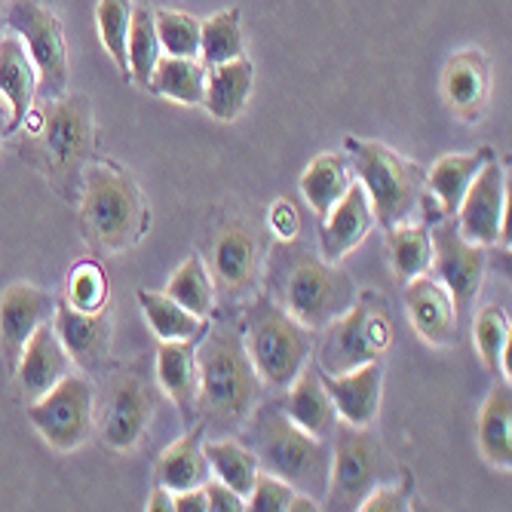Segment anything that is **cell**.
<instances>
[{"instance_id":"1","label":"cell","mask_w":512,"mask_h":512,"mask_svg":"<svg viewBox=\"0 0 512 512\" xmlns=\"http://www.w3.org/2000/svg\"><path fill=\"white\" fill-rule=\"evenodd\" d=\"M261 399V378L234 325H215L197 350L194 408L215 430H234L249 421Z\"/></svg>"},{"instance_id":"2","label":"cell","mask_w":512,"mask_h":512,"mask_svg":"<svg viewBox=\"0 0 512 512\" xmlns=\"http://www.w3.org/2000/svg\"><path fill=\"white\" fill-rule=\"evenodd\" d=\"M249 417L252 421L246 427L243 445L255 454L258 467L289 482L292 488L325 494L332 467V448L325 445V439L304 433L279 405L255 408Z\"/></svg>"},{"instance_id":"3","label":"cell","mask_w":512,"mask_h":512,"mask_svg":"<svg viewBox=\"0 0 512 512\" xmlns=\"http://www.w3.org/2000/svg\"><path fill=\"white\" fill-rule=\"evenodd\" d=\"M148 224V206L132 178L111 163L83 169V227L105 252L132 246Z\"/></svg>"},{"instance_id":"4","label":"cell","mask_w":512,"mask_h":512,"mask_svg":"<svg viewBox=\"0 0 512 512\" xmlns=\"http://www.w3.org/2000/svg\"><path fill=\"white\" fill-rule=\"evenodd\" d=\"M283 261V276H279V298L283 307L307 329H322L332 319L350 310L356 301V286L344 267L335 261H325L322 255L307 252H286L279 249L273 255Z\"/></svg>"},{"instance_id":"5","label":"cell","mask_w":512,"mask_h":512,"mask_svg":"<svg viewBox=\"0 0 512 512\" xmlns=\"http://www.w3.org/2000/svg\"><path fill=\"white\" fill-rule=\"evenodd\" d=\"M246 353L267 387H289L313 350V335L283 304L258 298L246 313Z\"/></svg>"},{"instance_id":"6","label":"cell","mask_w":512,"mask_h":512,"mask_svg":"<svg viewBox=\"0 0 512 512\" xmlns=\"http://www.w3.org/2000/svg\"><path fill=\"white\" fill-rule=\"evenodd\" d=\"M332 436L335 451L329 467V485H325V503L332 509H359L371 491L399 479L396 460L368 427L338 421Z\"/></svg>"},{"instance_id":"7","label":"cell","mask_w":512,"mask_h":512,"mask_svg":"<svg viewBox=\"0 0 512 512\" xmlns=\"http://www.w3.org/2000/svg\"><path fill=\"white\" fill-rule=\"evenodd\" d=\"M393 344V319L387 301L375 295L356 298L347 313L322 325V341L316 347L322 375H344L365 362L381 359Z\"/></svg>"},{"instance_id":"8","label":"cell","mask_w":512,"mask_h":512,"mask_svg":"<svg viewBox=\"0 0 512 512\" xmlns=\"http://www.w3.org/2000/svg\"><path fill=\"white\" fill-rule=\"evenodd\" d=\"M347 151L353 154L359 184L368 194L375 218L384 227L408 221V215L421 203V172H417V166L378 142L347 138Z\"/></svg>"},{"instance_id":"9","label":"cell","mask_w":512,"mask_h":512,"mask_svg":"<svg viewBox=\"0 0 512 512\" xmlns=\"http://www.w3.org/2000/svg\"><path fill=\"white\" fill-rule=\"evenodd\" d=\"M31 135H40V148L46 169H50L59 191H71L80 181L89 157H92V108L80 96H59L43 108L40 123Z\"/></svg>"},{"instance_id":"10","label":"cell","mask_w":512,"mask_h":512,"mask_svg":"<svg viewBox=\"0 0 512 512\" xmlns=\"http://www.w3.org/2000/svg\"><path fill=\"white\" fill-rule=\"evenodd\" d=\"M7 25L22 40L25 53L37 71V96L40 99H59L68 86V50H65V31L62 22L40 7L37 0H10Z\"/></svg>"},{"instance_id":"11","label":"cell","mask_w":512,"mask_h":512,"mask_svg":"<svg viewBox=\"0 0 512 512\" xmlns=\"http://www.w3.org/2000/svg\"><path fill=\"white\" fill-rule=\"evenodd\" d=\"M92 417H96V390L80 375L62 378L28 405V421L56 451L80 448L92 433Z\"/></svg>"},{"instance_id":"12","label":"cell","mask_w":512,"mask_h":512,"mask_svg":"<svg viewBox=\"0 0 512 512\" xmlns=\"http://www.w3.org/2000/svg\"><path fill=\"white\" fill-rule=\"evenodd\" d=\"M457 215V230L463 240L476 246H488L497 240L509 243V184L497 160H488L479 169L457 206Z\"/></svg>"},{"instance_id":"13","label":"cell","mask_w":512,"mask_h":512,"mask_svg":"<svg viewBox=\"0 0 512 512\" xmlns=\"http://www.w3.org/2000/svg\"><path fill=\"white\" fill-rule=\"evenodd\" d=\"M209 264L218 289L227 298H243L255 289L261 270V240L249 221H227L209 240Z\"/></svg>"},{"instance_id":"14","label":"cell","mask_w":512,"mask_h":512,"mask_svg":"<svg viewBox=\"0 0 512 512\" xmlns=\"http://www.w3.org/2000/svg\"><path fill=\"white\" fill-rule=\"evenodd\" d=\"M154 414V390L142 371H123L114 378L105 417H102V439L114 451H129L142 442Z\"/></svg>"},{"instance_id":"15","label":"cell","mask_w":512,"mask_h":512,"mask_svg":"<svg viewBox=\"0 0 512 512\" xmlns=\"http://www.w3.org/2000/svg\"><path fill=\"white\" fill-rule=\"evenodd\" d=\"M430 243H433V261L430 264L439 273V283L451 292L454 307L463 310L476 298V292L482 289L485 246L463 240L457 224H451V221L433 227Z\"/></svg>"},{"instance_id":"16","label":"cell","mask_w":512,"mask_h":512,"mask_svg":"<svg viewBox=\"0 0 512 512\" xmlns=\"http://www.w3.org/2000/svg\"><path fill=\"white\" fill-rule=\"evenodd\" d=\"M53 298L31 283H13L0 295V353H4L7 365L16 368L19 353L25 341L40 329L43 322L53 319Z\"/></svg>"},{"instance_id":"17","label":"cell","mask_w":512,"mask_h":512,"mask_svg":"<svg viewBox=\"0 0 512 512\" xmlns=\"http://www.w3.org/2000/svg\"><path fill=\"white\" fill-rule=\"evenodd\" d=\"M71 365H74V359L62 347L53 322H43L40 329H34V335L25 341L13 371H16V384H19L22 396L28 402H34L46 390H53L62 378H68Z\"/></svg>"},{"instance_id":"18","label":"cell","mask_w":512,"mask_h":512,"mask_svg":"<svg viewBox=\"0 0 512 512\" xmlns=\"http://www.w3.org/2000/svg\"><path fill=\"white\" fill-rule=\"evenodd\" d=\"M322 218L325 221L319 227V255L325 261H341L368 237L371 224H375V212H371L362 184H350L344 197Z\"/></svg>"},{"instance_id":"19","label":"cell","mask_w":512,"mask_h":512,"mask_svg":"<svg viewBox=\"0 0 512 512\" xmlns=\"http://www.w3.org/2000/svg\"><path fill=\"white\" fill-rule=\"evenodd\" d=\"M325 390H329L338 421H347L353 427H371L381 408V384H384V365L365 362L344 375H325Z\"/></svg>"},{"instance_id":"20","label":"cell","mask_w":512,"mask_h":512,"mask_svg":"<svg viewBox=\"0 0 512 512\" xmlns=\"http://www.w3.org/2000/svg\"><path fill=\"white\" fill-rule=\"evenodd\" d=\"M408 316L414 332L421 335L427 344L433 347H445L454 341V329H457V307L451 301V292L433 276H414L408 279Z\"/></svg>"},{"instance_id":"21","label":"cell","mask_w":512,"mask_h":512,"mask_svg":"<svg viewBox=\"0 0 512 512\" xmlns=\"http://www.w3.org/2000/svg\"><path fill=\"white\" fill-rule=\"evenodd\" d=\"M53 329L62 341V347L68 350V356L74 359V365L80 368H96L111 347V319L105 310H74L71 304H62L53 310Z\"/></svg>"},{"instance_id":"22","label":"cell","mask_w":512,"mask_h":512,"mask_svg":"<svg viewBox=\"0 0 512 512\" xmlns=\"http://www.w3.org/2000/svg\"><path fill=\"white\" fill-rule=\"evenodd\" d=\"M0 99L10 105L7 129H19L37 99V71L16 34H0Z\"/></svg>"},{"instance_id":"23","label":"cell","mask_w":512,"mask_h":512,"mask_svg":"<svg viewBox=\"0 0 512 512\" xmlns=\"http://www.w3.org/2000/svg\"><path fill=\"white\" fill-rule=\"evenodd\" d=\"M286 414L292 421L316 436V439H329L335 424H338V411L335 402L322 384V375L313 368H301V375L289 384V402H286Z\"/></svg>"},{"instance_id":"24","label":"cell","mask_w":512,"mask_h":512,"mask_svg":"<svg viewBox=\"0 0 512 512\" xmlns=\"http://www.w3.org/2000/svg\"><path fill=\"white\" fill-rule=\"evenodd\" d=\"M157 378L172 396L178 411L188 417L197 399V350L194 338L188 341H160L157 350Z\"/></svg>"},{"instance_id":"25","label":"cell","mask_w":512,"mask_h":512,"mask_svg":"<svg viewBox=\"0 0 512 512\" xmlns=\"http://www.w3.org/2000/svg\"><path fill=\"white\" fill-rule=\"evenodd\" d=\"M488 86H491L488 65L476 53L454 56L445 68V77H442V89H445L448 105L463 117H476L485 108Z\"/></svg>"},{"instance_id":"26","label":"cell","mask_w":512,"mask_h":512,"mask_svg":"<svg viewBox=\"0 0 512 512\" xmlns=\"http://www.w3.org/2000/svg\"><path fill=\"white\" fill-rule=\"evenodd\" d=\"M249 92H252V65L243 56L206 71L203 105L215 120H234L246 108Z\"/></svg>"},{"instance_id":"27","label":"cell","mask_w":512,"mask_h":512,"mask_svg":"<svg viewBox=\"0 0 512 512\" xmlns=\"http://www.w3.org/2000/svg\"><path fill=\"white\" fill-rule=\"evenodd\" d=\"M479 445L494 467L509 470L512 463V390L509 384H494L479 414Z\"/></svg>"},{"instance_id":"28","label":"cell","mask_w":512,"mask_h":512,"mask_svg":"<svg viewBox=\"0 0 512 512\" xmlns=\"http://www.w3.org/2000/svg\"><path fill=\"white\" fill-rule=\"evenodd\" d=\"M209 479V463L203 454L200 430L181 436L175 445H169L157 463V482L169 491H188L200 488Z\"/></svg>"},{"instance_id":"29","label":"cell","mask_w":512,"mask_h":512,"mask_svg":"<svg viewBox=\"0 0 512 512\" xmlns=\"http://www.w3.org/2000/svg\"><path fill=\"white\" fill-rule=\"evenodd\" d=\"M491 160V151H476V154H451L442 157L433 172L427 175V184L433 197L442 206V215H457V206L467 194V188L473 184V178L479 175V169Z\"/></svg>"},{"instance_id":"30","label":"cell","mask_w":512,"mask_h":512,"mask_svg":"<svg viewBox=\"0 0 512 512\" xmlns=\"http://www.w3.org/2000/svg\"><path fill=\"white\" fill-rule=\"evenodd\" d=\"M148 89L157 92V96L172 99V102H181V105H203V96H206V68L197 65L194 59L166 56V59L157 62Z\"/></svg>"},{"instance_id":"31","label":"cell","mask_w":512,"mask_h":512,"mask_svg":"<svg viewBox=\"0 0 512 512\" xmlns=\"http://www.w3.org/2000/svg\"><path fill=\"white\" fill-rule=\"evenodd\" d=\"M347 188H350L347 163L338 154H322V157H316L304 169V175H301V194H304V200L310 203V209L319 218L344 197Z\"/></svg>"},{"instance_id":"32","label":"cell","mask_w":512,"mask_h":512,"mask_svg":"<svg viewBox=\"0 0 512 512\" xmlns=\"http://www.w3.org/2000/svg\"><path fill=\"white\" fill-rule=\"evenodd\" d=\"M203 454H206L209 470H215V476L227 488H234L240 497H249V491H252L255 479H258V460L243 442L215 439V442L203 445Z\"/></svg>"},{"instance_id":"33","label":"cell","mask_w":512,"mask_h":512,"mask_svg":"<svg viewBox=\"0 0 512 512\" xmlns=\"http://www.w3.org/2000/svg\"><path fill=\"white\" fill-rule=\"evenodd\" d=\"M138 301H142L151 332L160 341H188L203 332V319L191 310H184L166 292H138Z\"/></svg>"},{"instance_id":"34","label":"cell","mask_w":512,"mask_h":512,"mask_svg":"<svg viewBox=\"0 0 512 512\" xmlns=\"http://www.w3.org/2000/svg\"><path fill=\"white\" fill-rule=\"evenodd\" d=\"M387 249H390V258H393V270L402 283L414 276H424L430 270V261H433V243H430V230L421 227V224H396V227H387Z\"/></svg>"},{"instance_id":"35","label":"cell","mask_w":512,"mask_h":512,"mask_svg":"<svg viewBox=\"0 0 512 512\" xmlns=\"http://www.w3.org/2000/svg\"><path fill=\"white\" fill-rule=\"evenodd\" d=\"M157 62H160V37L154 25V13L148 7H138L132 10L129 37H126V74L132 77V83L148 86Z\"/></svg>"},{"instance_id":"36","label":"cell","mask_w":512,"mask_h":512,"mask_svg":"<svg viewBox=\"0 0 512 512\" xmlns=\"http://www.w3.org/2000/svg\"><path fill=\"white\" fill-rule=\"evenodd\" d=\"M243 56V28L240 10H224L212 19L200 22V59L203 65L215 68Z\"/></svg>"},{"instance_id":"37","label":"cell","mask_w":512,"mask_h":512,"mask_svg":"<svg viewBox=\"0 0 512 512\" xmlns=\"http://www.w3.org/2000/svg\"><path fill=\"white\" fill-rule=\"evenodd\" d=\"M172 301H178L184 310L197 313L200 319H206L212 313L215 304V286H212V276L206 273L203 261L197 255H191L188 261H181L178 270L169 276V283L163 289Z\"/></svg>"},{"instance_id":"38","label":"cell","mask_w":512,"mask_h":512,"mask_svg":"<svg viewBox=\"0 0 512 512\" xmlns=\"http://www.w3.org/2000/svg\"><path fill=\"white\" fill-rule=\"evenodd\" d=\"M476 347H479V356L485 359V365L491 371H503L509 378V344H512V335H509V319L500 307H485L479 316H476Z\"/></svg>"},{"instance_id":"39","label":"cell","mask_w":512,"mask_h":512,"mask_svg":"<svg viewBox=\"0 0 512 512\" xmlns=\"http://www.w3.org/2000/svg\"><path fill=\"white\" fill-rule=\"evenodd\" d=\"M160 50L175 59H197L200 56V22L188 13L178 10H160L154 13Z\"/></svg>"},{"instance_id":"40","label":"cell","mask_w":512,"mask_h":512,"mask_svg":"<svg viewBox=\"0 0 512 512\" xmlns=\"http://www.w3.org/2000/svg\"><path fill=\"white\" fill-rule=\"evenodd\" d=\"M96 19H99V34H102L108 56L126 71V37H129V22H132L129 0H99Z\"/></svg>"},{"instance_id":"41","label":"cell","mask_w":512,"mask_h":512,"mask_svg":"<svg viewBox=\"0 0 512 512\" xmlns=\"http://www.w3.org/2000/svg\"><path fill=\"white\" fill-rule=\"evenodd\" d=\"M105 301H108V279H105L102 267L96 261L77 264L68 279V304L74 310L92 313V310H102Z\"/></svg>"},{"instance_id":"42","label":"cell","mask_w":512,"mask_h":512,"mask_svg":"<svg viewBox=\"0 0 512 512\" xmlns=\"http://www.w3.org/2000/svg\"><path fill=\"white\" fill-rule=\"evenodd\" d=\"M289 500H292V485L283 482L273 473H261L258 470V479L246 497V509H255V512H283L289 509Z\"/></svg>"},{"instance_id":"43","label":"cell","mask_w":512,"mask_h":512,"mask_svg":"<svg viewBox=\"0 0 512 512\" xmlns=\"http://www.w3.org/2000/svg\"><path fill=\"white\" fill-rule=\"evenodd\" d=\"M408 500H411L408 485L396 479L390 485H381V488L371 491L359 509H365V512H399V509H408Z\"/></svg>"},{"instance_id":"44","label":"cell","mask_w":512,"mask_h":512,"mask_svg":"<svg viewBox=\"0 0 512 512\" xmlns=\"http://www.w3.org/2000/svg\"><path fill=\"white\" fill-rule=\"evenodd\" d=\"M267 221H270V230H273V234H276L279 240H283V243H292V240L298 237V230H301V212H298L295 203H289V200H276V203L270 206Z\"/></svg>"},{"instance_id":"45","label":"cell","mask_w":512,"mask_h":512,"mask_svg":"<svg viewBox=\"0 0 512 512\" xmlns=\"http://www.w3.org/2000/svg\"><path fill=\"white\" fill-rule=\"evenodd\" d=\"M203 491H206L209 512H240V509H246V497H240L234 488H227L221 479L218 482L206 479L203 482Z\"/></svg>"},{"instance_id":"46","label":"cell","mask_w":512,"mask_h":512,"mask_svg":"<svg viewBox=\"0 0 512 512\" xmlns=\"http://www.w3.org/2000/svg\"><path fill=\"white\" fill-rule=\"evenodd\" d=\"M172 509H175V512H209L203 485H200V488H188V491H175Z\"/></svg>"},{"instance_id":"47","label":"cell","mask_w":512,"mask_h":512,"mask_svg":"<svg viewBox=\"0 0 512 512\" xmlns=\"http://www.w3.org/2000/svg\"><path fill=\"white\" fill-rule=\"evenodd\" d=\"M145 509H151V512H160V509H163V512H172V494H169V488L157 485Z\"/></svg>"},{"instance_id":"48","label":"cell","mask_w":512,"mask_h":512,"mask_svg":"<svg viewBox=\"0 0 512 512\" xmlns=\"http://www.w3.org/2000/svg\"><path fill=\"white\" fill-rule=\"evenodd\" d=\"M289 509H295V512H307V509H310V512H313V509H319V506H316V500H313V497H295V494H292Z\"/></svg>"},{"instance_id":"49","label":"cell","mask_w":512,"mask_h":512,"mask_svg":"<svg viewBox=\"0 0 512 512\" xmlns=\"http://www.w3.org/2000/svg\"><path fill=\"white\" fill-rule=\"evenodd\" d=\"M4 132H7V123H4V114H0V142H4Z\"/></svg>"},{"instance_id":"50","label":"cell","mask_w":512,"mask_h":512,"mask_svg":"<svg viewBox=\"0 0 512 512\" xmlns=\"http://www.w3.org/2000/svg\"><path fill=\"white\" fill-rule=\"evenodd\" d=\"M4 25H7V16H4V10H0V34H4Z\"/></svg>"}]
</instances>
